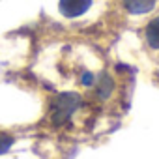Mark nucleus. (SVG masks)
I'll use <instances>...</instances> for the list:
<instances>
[{
  "instance_id": "nucleus-1",
  "label": "nucleus",
  "mask_w": 159,
  "mask_h": 159,
  "mask_svg": "<svg viewBox=\"0 0 159 159\" xmlns=\"http://www.w3.org/2000/svg\"><path fill=\"white\" fill-rule=\"evenodd\" d=\"M92 4V0H60V11L66 15V17H77L84 13Z\"/></svg>"
},
{
  "instance_id": "nucleus-2",
  "label": "nucleus",
  "mask_w": 159,
  "mask_h": 159,
  "mask_svg": "<svg viewBox=\"0 0 159 159\" xmlns=\"http://www.w3.org/2000/svg\"><path fill=\"white\" fill-rule=\"evenodd\" d=\"M124 4L131 13H146L155 6V0H124Z\"/></svg>"
},
{
  "instance_id": "nucleus-3",
  "label": "nucleus",
  "mask_w": 159,
  "mask_h": 159,
  "mask_svg": "<svg viewBox=\"0 0 159 159\" xmlns=\"http://www.w3.org/2000/svg\"><path fill=\"white\" fill-rule=\"evenodd\" d=\"M146 39L152 49H159V17H155L146 28Z\"/></svg>"
},
{
  "instance_id": "nucleus-4",
  "label": "nucleus",
  "mask_w": 159,
  "mask_h": 159,
  "mask_svg": "<svg viewBox=\"0 0 159 159\" xmlns=\"http://www.w3.org/2000/svg\"><path fill=\"white\" fill-rule=\"evenodd\" d=\"M11 144H13V139H11V137H8V135H2V133H0V153L8 152Z\"/></svg>"
}]
</instances>
